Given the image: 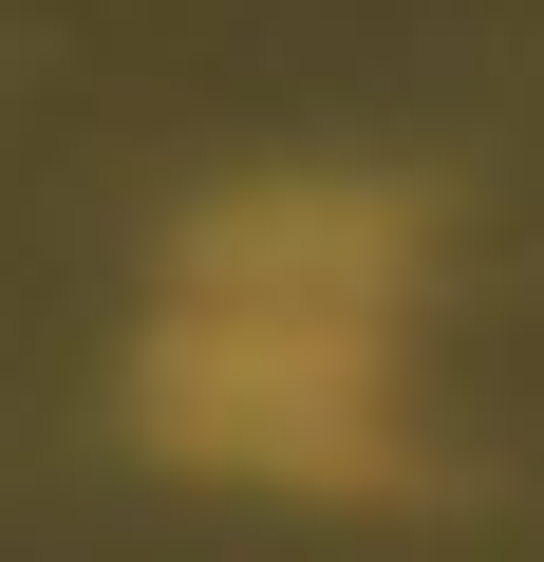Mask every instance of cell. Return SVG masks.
I'll return each mask as SVG.
<instances>
[{"instance_id":"obj_1","label":"cell","mask_w":544,"mask_h":562,"mask_svg":"<svg viewBox=\"0 0 544 562\" xmlns=\"http://www.w3.org/2000/svg\"><path fill=\"white\" fill-rule=\"evenodd\" d=\"M395 338H413V225L376 188H244L169 244L132 394L188 469L357 487L395 431Z\"/></svg>"}]
</instances>
